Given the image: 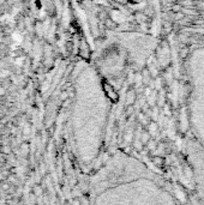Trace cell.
Instances as JSON below:
<instances>
[{
  "mask_svg": "<svg viewBox=\"0 0 204 205\" xmlns=\"http://www.w3.org/2000/svg\"><path fill=\"white\" fill-rule=\"evenodd\" d=\"M12 40L16 42V45H18V43H21L22 42V36H21V34H18V32H13L12 34Z\"/></svg>",
  "mask_w": 204,
  "mask_h": 205,
  "instance_id": "1",
  "label": "cell"
},
{
  "mask_svg": "<svg viewBox=\"0 0 204 205\" xmlns=\"http://www.w3.org/2000/svg\"><path fill=\"white\" fill-rule=\"evenodd\" d=\"M30 132V129H29V125H27L25 127H24V134H28Z\"/></svg>",
  "mask_w": 204,
  "mask_h": 205,
  "instance_id": "2",
  "label": "cell"
},
{
  "mask_svg": "<svg viewBox=\"0 0 204 205\" xmlns=\"http://www.w3.org/2000/svg\"><path fill=\"white\" fill-rule=\"evenodd\" d=\"M4 94H5V90L2 88H0V95H4Z\"/></svg>",
  "mask_w": 204,
  "mask_h": 205,
  "instance_id": "3",
  "label": "cell"
},
{
  "mask_svg": "<svg viewBox=\"0 0 204 205\" xmlns=\"http://www.w3.org/2000/svg\"><path fill=\"white\" fill-rule=\"evenodd\" d=\"M36 193H37V194H41V190H40L39 187H37V188H36Z\"/></svg>",
  "mask_w": 204,
  "mask_h": 205,
  "instance_id": "4",
  "label": "cell"
}]
</instances>
